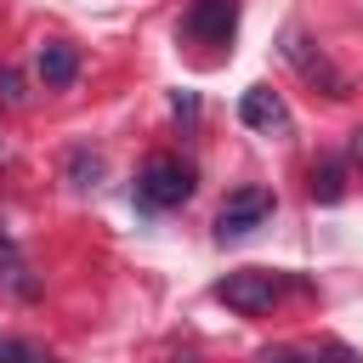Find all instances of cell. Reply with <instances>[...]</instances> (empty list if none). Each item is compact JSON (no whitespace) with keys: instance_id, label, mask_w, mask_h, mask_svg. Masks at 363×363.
<instances>
[{"instance_id":"6da1fadb","label":"cell","mask_w":363,"mask_h":363,"mask_svg":"<svg viewBox=\"0 0 363 363\" xmlns=\"http://www.w3.org/2000/svg\"><path fill=\"white\" fill-rule=\"evenodd\" d=\"M193 199V164H182L176 153H153L136 176V204L142 210H176Z\"/></svg>"},{"instance_id":"7a4b0ae2","label":"cell","mask_w":363,"mask_h":363,"mask_svg":"<svg viewBox=\"0 0 363 363\" xmlns=\"http://www.w3.org/2000/svg\"><path fill=\"white\" fill-rule=\"evenodd\" d=\"M278 51H284V62H289L306 85H318L323 96H335V102H346V96H352V79H346V74H340V68H335V62H329V57H323L306 34H301V28H289Z\"/></svg>"},{"instance_id":"3957f363","label":"cell","mask_w":363,"mask_h":363,"mask_svg":"<svg viewBox=\"0 0 363 363\" xmlns=\"http://www.w3.org/2000/svg\"><path fill=\"white\" fill-rule=\"evenodd\" d=\"M272 187H233L227 199H221V210H216V238L227 244V238H250L267 216H272Z\"/></svg>"},{"instance_id":"277c9868","label":"cell","mask_w":363,"mask_h":363,"mask_svg":"<svg viewBox=\"0 0 363 363\" xmlns=\"http://www.w3.org/2000/svg\"><path fill=\"white\" fill-rule=\"evenodd\" d=\"M278 278L272 272H261V267H244V272H227V278H216V301H227L233 312H244V318H261V312H272L278 306Z\"/></svg>"},{"instance_id":"5b68a950","label":"cell","mask_w":363,"mask_h":363,"mask_svg":"<svg viewBox=\"0 0 363 363\" xmlns=\"http://www.w3.org/2000/svg\"><path fill=\"white\" fill-rule=\"evenodd\" d=\"M233 28H238V0H193L182 17V34L204 40V45H227Z\"/></svg>"},{"instance_id":"8992f818","label":"cell","mask_w":363,"mask_h":363,"mask_svg":"<svg viewBox=\"0 0 363 363\" xmlns=\"http://www.w3.org/2000/svg\"><path fill=\"white\" fill-rule=\"evenodd\" d=\"M238 119H244L250 130H267V136H272V130H278V136L289 130V108H284V96H278L272 85H250V91L238 96Z\"/></svg>"},{"instance_id":"52a82bcc","label":"cell","mask_w":363,"mask_h":363,"mask_svg":"<svg viewBox=\"0 0 363 363\" xmlns=\"http://www.w3.org/2000/svg\"><path fill=\"white\" fill-rule=\"evenodd\" d=\"M34 74H40L51 91H62V85H74V79H79V51H74L68 40H45V45H40V57H34Z\"/></svg>"},{"instance_id":"ba28073f","label":"cell","mask_w":363,"mask_h":363,"mask_svg":"<svg viewBox=\"0 0 363 363\" xmlns=\"http://www.w3.org/2000/svg\"><path fill=\"white\" fill-rule=\"evenodd\" d=\"M312 199H318V204H340V199H346V159H340V153H323V159L312 164Z\"/></svg>"},{"instance_id":"9c48e42d","label":"cell","mask_w":363,"mask_h":363,"mask_svg":"<svg viewBox=\"0 0 363 363\" xmlns=\"http://www.w3.org/2000/svg\"><path fill=\"white\" fill-rule=\"evenodd\" d=\"M96 176H102V153L74 147V153H68V182H74V187H96Z\"/></svg>"},{"instance_id":"30bf717a","label":"cell","mask_w":363,"mask_h":363,"mask_svg":"<svg viewBox=\"0 0 363 363\" xmlns=\"http://www.w3.org/2000/svg\"><path fill=\"white\" fill-rule=\"evenodd\" d=\"M312 363H363V352H352L346 340H318L312 346Z\"/></svg>"},{"instance_id":"8fae6325","label":"cell","mask_w":363,"mask_h":363,"mask_svg":"<svg viewBox=\"0 0 363 363\" xmlns=\"http://www.w3.org/2000/svg\"><path fill=\"white\" fill-rule=\"evenodd\" d=\"M255 363H312V352H301V346H261Z\"/></svg>"},{"instance_id":"7c38bea8","label":"cell","mask_w":363,"mask_h":363,"mask_svg":"<svg viewBox=\"0 0 363 363\" xmlns=\"http://www.w3.org/2000/svg\"><path fill=\"white\" fill-rule=\"evenodd\" d=\"M23 96H28V91H23V74H17V68H0V102L17 108Z\"/></svg>"},{"instance_id":"4fadbf2b","label":"cell","mask_w":363,"mask_h":363,"mask_svg":"<svg viewBox=\"0 0 363 363\" xmlns=\"http://www.w3.org/2000/svg\"><path fill=\"white\" fill-rule=\"evenodd\" d=\"M34 357V346L28 340H17V335H0V363H28Z\"/></svg>"},{"instance_id":"5bb4252c","label":"cell","mask_w":363,"mask_h":363,"mask_svg":"<svg viewBox=\"0 0 363 363\" xmlns=\"http://www.w3.org/2000/svg\"><path fill=\"white\" fill-rule=\"evenodd\" d=\"M176 113L193 119V113H199V96H193V91H176Z\"/></svg>"},{"instance_id":"9a60e30c","label":"cell","mask_w":363,"mask_h":363,"mask_svg":"<svg viewBox=\"0 0 363 363\" xmlns=\"http://www.w3.org/2000/svg\"><path fill=\"white\" fill-rule=\"evenodd\" d=\"M352 159L363 164V130H352Z\"/></svg>"},{"instance_id":"2e32d148","label":"cell","mask_w":363,"mask_h":363,"mask_svg":"<svg viewBox=\"0 0 363 363\" xmlns=\"http://www.w3.org/2000/svg\"><path fill=\"white\" fill-rule=\"evenodd\" d=\"M28 363H57V357H51V352H34V357H28Z\"/></svg>"},{"instance_id":"e0dca14e","label":"cell","mask_w":363,"mask_h":363,"mask_svg":"<svg viewBox=\"0 0 363 363\" xmlns=\"http://www.w3.org/2000/svg\"><path fill=\"white\" fill-rule=\"evenodd\" d=\"M176 363H199V357H193V352H176Z\"/></svg>"},{"instance_id":"ac0fdd59","label":"cell","mask_w":363,"mask_h":363,"mask_svg":"<svg viewBox=\"0 0 363 363\" xmlns=\"http://www.w3.org/2000/svg\"><path fill=\"white\" fill-rule=\"evenodd\" d=\"M0 153H6V136H0Z\"/></svg>"}]
</instances>
